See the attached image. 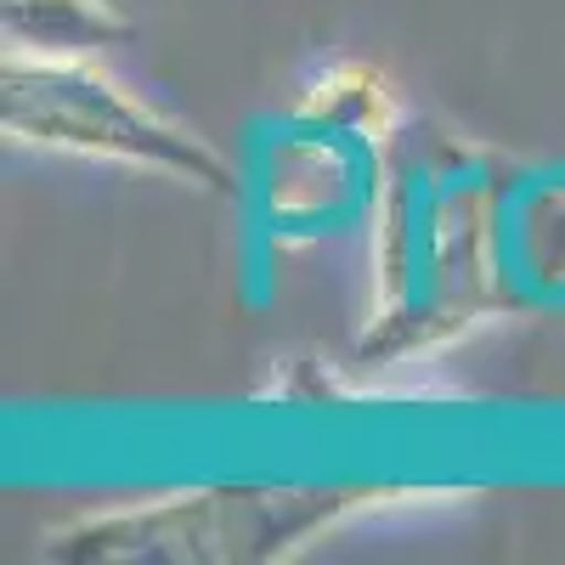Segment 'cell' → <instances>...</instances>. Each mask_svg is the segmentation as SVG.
Returning a JSON list of instances; mask_svg holds the SVG:
<instances>
[{
    "instance_id": "1",
    "label": "cell",
    "mask_w": 565,
    "mask_h": 565,
    "mask_svg": "<svg viewBox=\"0 0 565 565\" xmlns=\"http://www.w3.org/2000/svg\"><path fill=\"white\" fill-rule=\"evenodd\" d=\"M7 125L63 141V148H97V153H136L148 164H181V170H204L221 181V164L193 148L186 136L164 130L148 108H136L119 85L97 74H74V68H12L7 74Z\"/></svg>"
}]
</instances>
